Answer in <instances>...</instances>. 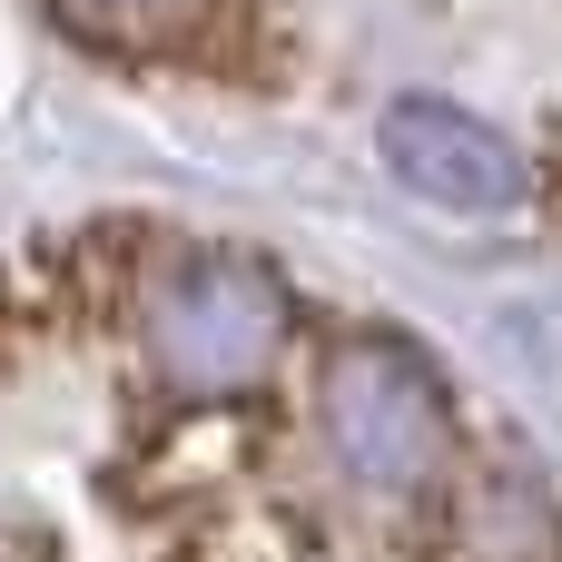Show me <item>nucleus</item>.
I'll return each mask as SVG.
<instances>
[{"label":"nucleus","instance_id":"obj_1","mask_svg":"<svg viewBox=\"0 0 562 562\" xmlns=\"http://www.w3.org/2000/svg\"><path fill=\"white\" fill-rule=\"evenodd\" d=\"M128 336L168 395H257L296 346V296L247 247H168L128 277Z\"/></svg>","mask_w":562,"mask_h":562},{"label":"nucleus","instance_id":"obj_2","mask_svg":"<svg viewBox=\"0 0 562 562\" xmlns=\"http://www.w3.org/2000/svg\"><path fill=\"white\" fill-rule=\"evenodd\" d=\"M316 445L375 504H425L464 474V415H454L435 356L405 336H375V326H356L316 356Z\"/></svg>","mask_w":562,"mask_h":562},{"label":"nucleus","instance_id":"obj_3","mask_svg":"<svg viewBox=\"0 0 562 562\" xmlns=\"http://www.w3.org/2000/svg\"><path fill=\"white\" fill-rule=\"evenodd\" d=\"M375 148H385L395 188H415L445 217H514V207H533V158L464 99H435V89L385 99Z\"/></svg>","mask_w":562,"mask_h":562},{"label":"nucleus","instance_id":"obj_4","mask_svg":"<svg viewBox=\"0 0 562 562\" xmlns=\"http://www.w3.org/2000/svg\"><path fill=\"white\" fill-rule=\"evenodd\" d=\"M445 562H562V514L524 464H464L445 484Z\"/></svg>","mask_w":562,"mask_h":562},{"label":"nucleus","instance_id":"obj_5","mask_svg":"<svg viewBox=\"0 0 562 562\" xmlns=\"http://www.w3.org/2000/svg\"><path fill=\"white\" fill-rule=\"evenodd\" d=\"M49 20L109 59H217L227 0H49Z\"/></svg>","mask_w":562,"mask_h":562}]
</instances>
